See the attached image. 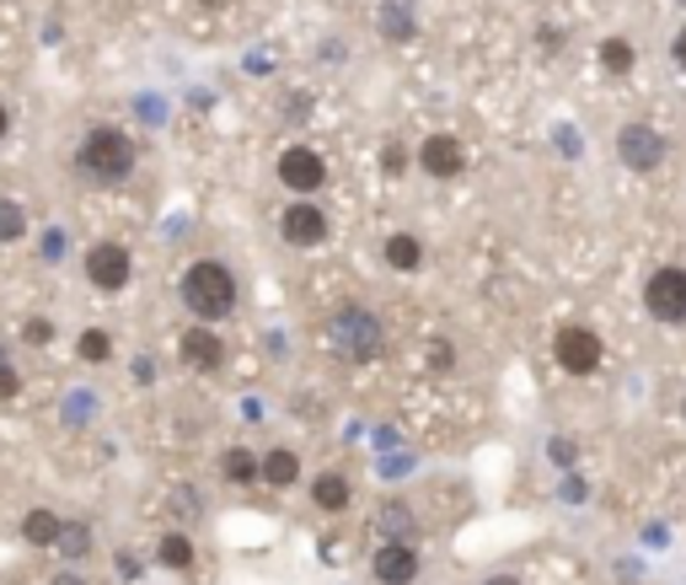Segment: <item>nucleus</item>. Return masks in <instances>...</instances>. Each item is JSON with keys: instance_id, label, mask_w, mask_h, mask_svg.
Masks as SVG:
<instances>
[{"instance_id": "obj_1", "label": "nucleus", "mask_w": 686, "mask_h": 585, "mask_svg": "<svg viewBox=\"0 0 686 585\" xmlns=\"http://www.w3.org/2000/svg\"><path fill=\"white\" fill-rule=\"evenodd\" d=\"M183 306L199 317V323H220V317H231V306H237V274L220 263V258H199V263H188L183 269Z\"/></svg>"}, {"instance_id": "obj_2", "label": "nucleus", "mask_w": 686, "mask_h": 585, "mask_svg": "<svg viewBox=\"0 0 686 585\" xmlns=\"http://www.w3.org/2000/svg\"><path fill=\"white\" fill-rule=\"evenodd\" d=\"M76 167H81L86 183L113 188V183H123V177L134 172V140L113 124H97L81 140V151H76Z\"/></svg>"}, {"instance_id": "obj_3", "label": "nucleus", "mask_w": 686, "mask_h": 585, "mask_svg": "<svg viewBox=\"0 0 686 585\" xmlns=\"http://www.w3.org/2000/svg\"><path fill=\"white\" fill-rule=\"evenodd\" d=\"M327 344H333L344 360H375L386 334H381V323H375L364 306H338V312L327 317Z\"/></svg>"}, {"instance_id": "obj_4", "label": "nucleus", "mask_w": 686, "mask_h": 585, "mask_svg": "<svg viewBox=\"0 0 686 585\" xmlns=\"http://www.w3.org/2000/svg\"><path fill=\"white\" fill-rule=\"evenodd\" d=\"M644 306L654 323H686V269H676V263L654 269L644 285Z\"/></svg>"}, {"instance_id": "obj_5", "label": "nucleus", "mask_w": 686, "mask_h": 585, "mask_svg": "<svg viewBox=\"0 0 686 585\" xmlns=\"http://www.w3.org/2000/svg\"><path fill=\"white\" fill-rule=\"evenodd\" d=\"M280 183L290 188V194H317V188H327V162L323 151H312V145H290V151H280Z\"/></svg>"}, {"instance_id": "obj_6", "label": "nucleus", "mask_w": 686, "mask_h": 585, "mask_svg": "<svg viewBox=\"0 0 686 585\" xmlns=\"http://www.w3.org/2000/svg\"><path fill=\"white\" fill-rule=\"evenodd\" d=\"M553 355H558V366H564L568 377H590L596 366H601V355H606V344L590 328H558V338H553Z\"/></svg>"}, {"instance_id": "obj_7", "label": "nucleus", "mask_w": 686, "mask_h": 585, "mask_svg": "<svg viewBox=\"0 0 686 585\" xmlns=\"http://www.w3.org/2000/svg\"><path fill=\"white\" fill-rule=\"evenodd\" d=\"M617 156H622V167L654 172L665 162V134L654 124H622L617 129Z\"/></svg>"}, {"instance_id": "obj_8", "label": "nucleus", "mask_w": 686, "mask_h": 585, "mask_svg": "<svg viewBox=\"0 0 686 585\" xmlns=\"http://www.w3.org/2000/svg\"><path fill=\"white\" fill-rule=\"evenodd\" d=\"M129 269H134V258H129V248H119V242H97V248L86 252V280L108 295L129 285Z\"/></svg>"}, {"instance_id": "obj_9", "label": "nucleus", "mask_w": 686, "mask_h": 585, "mask_svg": "<svg viewBox=\"0 0 686 585\" xmlns=\"http://www.w3.org/2000/svg\"><path fill=\"white\" fill-rule=\"evenodd\" d=\"M280 237L290 242V248H323L327 242V215L317 205L301 199V205H290L280 215Z\"/></svg>"}, {"instance_id": "obj_10", "label": "nucleus", "mask_w": 686, "mask_h": 585, "mask_svg": "<svg viewBox=\"0 0 686 585\" xmlns=\"http://www.w3.org/2000/svg\"><path fill=\"white\" fill-rule=\"evenodd\" d=\"M418 167L445 183V177H456V172L467 167V151H461V140H456V134H429V140L418 145Z\"/></svg>"}, {"instance_id": "obj_11", "label": "nucleus", "mask_w": 686, "mask_h": 585, "mask_svg": "<svg viewBox=\"0 0 686 585\" xmlns=\"http://www.w3.org/2000/svg\"><path fill=\"white\" fill-rule=\"evenodd\" d=\"M375 581L381 585H407L413 575H418V553L407 543H386V548H375Z\"/></svg>"}, {"instance_id": "obj_12", "label": "nucleus", "mask_w": 686, "mask_h": 585, "mask_svg": "<svg viewBox=\"0 0 686 585\" xmlns=\"http://www.w3.org/2000/svg\"><path fill=\"white\" fill-rule=\"evenodd\" d=\"M220 355H226V344L209 334V328H188V334H183V360H188V366L215 371V366H220Z\"/></svg>"}, {"instance_id": "obj_13", "label": "nucleus", "mask_w": 686, "mask_h": 585, "mask_svg": "<svg viewBox=\"0 0 686 585\" xmlns=\"http://www.w3.org/2000/svg\"><path fill=\"white\" fill-rule=\"evenodd\" d=\"M22 538L33 548H54L65 538V521H59L54 510H28V516H22Z\"/></svg>"}, {"instance_id": "obj_14", "label": "nucleus", "mask_w": 686, "mask_h": 585, "mask_svg": "<svg viewBox=\"0 0 686 585\" xmlns=\"http://www.w3.org/2000/svg\"><path fill=\"white\" fill-rule=\"evenodd\" d=\"M386 269H398V274H413L418 263H424V248H418V237H407V231H398V237H386Z\"/></svg>"}, {"instance_id": "obj_15", "label": "nucleus", "mask_w": 686, "mask_h": 585, "mask_svg": "<svg viewBox=\"0 0 686 585\" xmlns=\"http://www.w3.org/2000/svg\"><path fill=\"white\" fill-rule=\"evenodd\" d=\"M312 500H317V510H349V484L338 478V473H323L317 484H312Z\"/></svg>"}, {"instance_id": "obj_16", "label": "nucleus", "mask_w": 686, "mask_h": 585, "mask_svg": "<svg viewBox=\"0 0 686 585\" xmlns=\"http://www.w3.org/2000/svg\"><path fill=\"white\" fill-rule=\"evenodd\" d=\"M220 473H226L231 484H258V478H263V462L237 446V452H226V457H220Z\"/></svg>"}, {"instance_id": "obj_17", "label": "nucleus", "mask_w": 686, "mask_h": 585, "mask_svg": "<svg viewBox=\"0 0 686 585\" xmlns=\"http://www.w3.org/2000/svg\"><path fill=\"white\" fill-rule=\"evenodd\" d=\"M295 478H301V462H295V452H269V457H263V484L290 489Z\"/></svg>"}, {"instance_id": "obj_18", "label": "nucleus", "mask_w": 686, "mask_h": 585, "mask_svg": "<svg viewBox=\"0 0 686 585\" xmlns=\"http://www.w3.org/2000/svg\"><path fill=\"white\" fill-rule=\"evenodd\" d=\"M156 559H162L166 570H194V543H188L183 532H166L162 548H156Z\"/></svg>"}, {"instance_id": "obj_19", "label": "nucleus", "mask_w": 686, "mask_h": 585, "mask_svg": "<svg viewBox=\"0 0 686 585\" xmlns=\"http://www.w3.org/2000/svg\"><path fill=\"white\" fill-rule=\"evenodd\" d=\"M22 231H28V209L17 199H0V242H17Z\"/></svg>"}, {"instance_id": "obj_20", "label": "nucleus", "mask_w": 686, "mask_h": 585, "mask_svg": "<svg viewBox=\"0 0 686 585\" xmlns=\"http://www.w3.org/2000/svg\"><path fill=\"white\" fill-rule=\"evenodd\" d=\"M381 33H386L392 43L413 39V17H407L403 6H381Z\"/></svg>"}, {"instance_id": "obj_21", "label": "nucleus", "mask_w": 686, "mask_h": 585, "mask_svg": "<svg viewBox=\"0 0 686 585\" xmlns=\"http://www.w3.org/2000/svg\"><path fill=\"white\" fill-rule=\"evenodd\" d=\"M601 65L617 76V71H633V43L628 39H606L601 43Z\"/></svg>"}, {"instance_id": "obj_22", "label": "nucleus", "mask_w": 686, "mask_h": 585, "mask_svg": "<svg viewBox=\"0 0 686 585\" xmlns=\"http://www.w3.org/2000/svg\"><path fill=\"white\" fill-rule=\"evenodd\" d=\"M76 349H81V360H91V366H102V360L113 355V338L102 334V328H86V334H81V344H76Z\"/></svg>"}, {"instance_id": "obj_23", "label": "nucleus", "mask_w": 686, "mask_h": 585, "mask_svg": "<svg viewBox=\"0 0 686 585\" xmlns=\"http://www.w3.org/2000/svg\"><path fill=\"white\" fill-rule=\"evenodd\" d=\"M17 387H22V381H17V371L0 360V403H11V398H17Z\"/></svg>"}, {"instance_id": "obj_24", "label": "nucleus", "mask_w": 686, "mask_h": 585, "mask_svg": "<svg viewBox=\"0 0 686 585\" xmlns=\"http://www.w3.org/2000/svg\"><path fill=\"white\" fill-rule=\"evenodd\" d=\"M450 360H456V355H450V349H445V344H435V349H429V366H435V371H445V366H450Z\"/></svg>"}, {"instance_id": "obj_25", "label": "nucleus", "mask_w": 686, "mask_h": 585, "mask_svg": "<svg viewBox=\"0 0 686 585\" xmlns=\"http://www.w3.org/2000/svg\"><path fill=\"white\" fill-rule=\"evenodd\" d=\"M59 543L70 548V553H86V532H81V527H76V532H70V538H59Z\"/></svg>"}, {"instance_id": "obj_26", "label": "nucleus", "mask_w": 686, "mask_h": 585, "mask_svg": "<svg viewBox=\"0 0 686 585\" xmlns=\"http://www.w3.org/2000/svg\"><path fill=\"white\" fill-rule=\"evenodd\" d=\"M48 334H54V328H48L43 317H39V323H28V338H33V344H43V338H48Z\"/></svg>"}, {"instance_id": "obj_27", "label": "nucleus", "mask_w": 686, "mask_h": 585, "mask_svg": "<svg viewBox=\"0 0 686 585\" xmlns=\"http://www.w3.org/2000/svg\"><path fill=\"white\" fill-rule=\"evenodd\" d=\"M671 54H676V65H682V71H686V28H682V33H676V43H671Z\"/></svg>"}, {"instance_id": "obj_28", "label": "nucleus", "mask_w": 686, "mask_h": 585, "mask_svg": "<svg viewBox=\"0 0 686 585\" xmlns=\"http://www.w3.org/2000/svg\"><path fill=\"white\" fill-rule=\"evenodd\" d=\"M483 585H521L515 575H493V581H483Z\"/></svg>"}, {"instance_id": "obj_29", "label": "nucleus", "mask_w": 686, "mask_h": 585, "mask_svg": "<svg viewBox=\"0 0 686 585\" xmlns=\"http://www.w3.org/2000/svg\"><path fill=\"white\" fill-rule=\"evenodd\" d=\"M6 129H11V119H6V102H0V140H6Z\"/></svg>"}, {"instance_id": "obj_30", "label": "nucleus", "mask_w": 686, "mask_h": 585, "mask_svg": "<svg viewBox=\"0 0 686 585\" xmlns=\"http://www.w3.org/2000/svg\"><path fill=\"white\" fill-rule=\"evenodd\" d=\"M54 585H81V581H76V575H59V581H54Z\"/></svg>"}, {"instance_id": "obj_31", "label": "nucleus", "mask_w": 686, "mask_h": 585, "mask_svg": "<svg viewBox=\"0 0 686 585\" xmlns=\"http://www.w3.org/2000/svg\"><path fill=\"white\" fill-rule=\"evenodd\" d=\"M682 6H686V0H682Z\"/></svg>"}]
</instances>
